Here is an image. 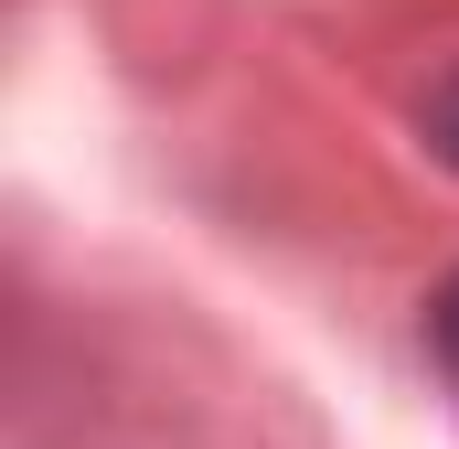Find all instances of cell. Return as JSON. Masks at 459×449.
<instances>
[{
	"mask_svg": "<svg viewBox=\"0 0 459 449\" xmlns=\"http://www.w3.org/2000/svg\"><path fill=\"white\" fill-rule=\"evenodd\" d=\"M428 332H438V353H449V364H459V278H449V289H438V311H428Z\"/></svg>",
	"mask_w": 459,
	"mask_h": 449,
	"instance_id": "obj_2",
	"label": "cell"
},
{
	"mask_svg": "<svg viewBox=\"0 0 459 449\" xmlns=\"http://www.w3.org/2000/svg\"><path fill=\"white\" fill-rule=\"evenodd\" d=\"M428 139H438V150H449V161H459V75H449V86H438V97H428Z\"/></svg>",
	"mask_w": 459,
	"mask_h": 449,
	"instance_id": "obj_1",
	"label": "cell"
}]
</instances>
